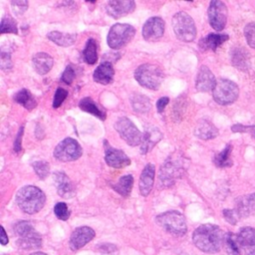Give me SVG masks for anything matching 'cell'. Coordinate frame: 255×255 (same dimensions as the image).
<instances>
[{
    "label": "cell",
    "mask_w": 255,
    "mask_h": 255,
    "mask_svg": "<svg viewBox=\"0 0 255 255\" xmlns=\"http://www.w3.org/2000/svg\"><path fill=\"white\" fill-rule=\"evenodd\" d=\"M168 102H169V99H168L167 97H161V98H159V99L157 100V102H156V109H157V112H158V113H162L163 110H164V108L167 106Z\"/></svg>",
    "instance_id": "47"
},
{
    "label": "cell",
    "mask_w": 255,
    "mask_h": 255,
    "mask_svg": "<svg viewBox=\"0 0 255 255\" xmlns=\"http://www.w3.org/2000/svg\"><path fill=\"white\" fill-rule=\"evenodd\" d=\"M97 42L95 39L90 38L87 43L86 47L83 51V58L84 61L89 65H94L98 60V53H97Z\"/></svg>",
    "instance_id": "33"
},
{
    "label": "cell",
    "mask_w": 255,
    "mask_h": 255,
    "mask_svg": "<svg viewBox=\"0 0 255 255\" xmlns=\"http://www.w3.org/2000/svg\"><path fill=\"white\" fill-rule=\"evenodd\" d=\"M68 96V91L63 89V88H58L55 92L54 95V100H53V108H59L62 103L66 100Z\"/></svg>",
    "instance_id": "41"
},
{
    "label": "cell",
    "mask_w": 255,
    "mask_h": 255,
    "mask_svg": "<svg viewBox=\"0 0 255 255\" xmlns=\"http://www.w3.org/2000/svg\"><path fill=\"white\" fill-rule=\"evenodd\" d=\"M0 241H1V244H2V245H6V244L8 243V241H9L8 236L6 235V232H5V230H4L3 227H1V237H0Z\"/></svg>",
    "instance_id": "48"
},
{
    "label": "cell",
    "mask_w": 255,
    "mask_h": 255,
    "mask_svg": "<svg viewBox=\"0 0 255 255\" xmlns=\"http://www.w3.org/2000/svg\"><path fill=\"white\" fill-rule=\"evenodd\" d=\"M14 231L18 236L17 244L19 247L23 249H37L41 247V235L29 221H19L15 224Z\"/></svg>",
    "instance_id": "5"
},
{
    "label": "cell",
    "mask_w": 255,
    "mask_h": 255,
    "mask_svg": "<svg viewBox=\"0 0 255 255\" xmlns=\"http://www.w3.org/2000/svg\"><path fill=\"white\" fill-rule=\"evenodd\" d=\"M252 126H243V125H234L231 127L233 132H250Z\"/></svg>",
    "instance_id": "46"
},
{
    "label": "cell",
    "mask_w": 255,
    "mask_h": 255,
    "mask_svg": "<svg viewBox=\"0 0 255 255\" xmlns=\"http://www.w3.org/2000/svg\"><path fill=\"white\" fill-rule=\"evenodd\" d=\"M23 133H24V127H21L17 135H16V138H15V141H14V150L16 152H19L21 149H22V146H21V142H22V136H23Z\"/></svg>",
    "instance_id": "45"
},
{
    "label": "cell",
    "mask_w": 255,
    "mask_h": 255,
    "mask_svg": "<svg viewBox=\"0 0 255 255\" xmlns=\"http://www.w3.org/2000/svg\"><path fill=\"white\" fill-rule=\"evenodd\" d=\"M184 161L182 156H178L175 153L166 158L159 171V179L162 185L170 186L181 176L185 168Z\"/></svg>",
    "instance_id": "7"
},
{
    "label": "cell",
    "mask_w": 255,
    "mask_h": 255,
    "mask_svg": "<svg viewBox=\"0 0 255 255\" xmlns=\"http://www.w3.org/2000/svg\"><path fill=\"white\" fill-rule=\"evenodd\" d=\"M213 99L219 105H230L234 103L239 95L237 84L227 79H219L212 91Z\"/></svg>",
    "instance_id": "9"
},
{
    "label": "cell",
    "mask_w": 255,
    "mask_h": 255,
    "mask_svg": "<svg viewBox=\"0 0 255 255\" xmlns=\"http://www.w3.org/2000/svg\"><path fill=\"white\" fill-rule=\"evenodd\" d=\"M155 221L166 232L174 236H182L187 231L184 216L180 212L175 210H170L158 214L155 218Z\"/></svg>",
    "instance_id": "4"
},
{
    "label": "cell",
    "mask_w": 255,
    "mask_h": 255,
    "mask_svg": "<svg viewBox=\"0 0 255 255\" xmlns=\"http://www.w3.org/2000/svg\"><path fill=\"white\" fill-rule=\"evenodd\" d=\"M53 58L47 53H37L32 58V65L40 75L47 74L53 67Z\"/></svg>",
    "instance_id": "27"
},
{
    "label": "cell",
    "mask_w": 255,
    "mask_h": 255,
    "mask_svg": "<svg viewBox=\"0 0 255 255\" xmlns=\"http://www.w3.org/2000/svg\"><path fill=\"white\" fill-rule=\"evenodd\" d=\"M224 243L226 245V250L229 255H241V251L237 242L236 234L228 232L225 234Z\"/></svg>",
    "instance_id": "35"
},
{
    "label": "cell",
    "mask_w": 255,
    "mask_h": 255,
    "mask_svg": "<svg viewBox=\"0 0 255 255\" xmlns=\"http://www.w3.org/2000/svg\"><path fill=\"white\" fill-rule=\"evenodd\" d=\"M172 29L178 40L191 42L196 37V27L193 19L183 11L177 12L172 17Z\"/></svg>",
    "instance_id": "6"
},
{
    "label": "cell",
    "mask_w": 255,
    "mask_h": 255,
    "mask_svg": "<svg viewBox=\"0 0 255 255\" xmlns=\"http://www.w3.org/2000/svg\"><path fill=\"white\" fill-rule=\"evenodd\" d=\"M105 160L109 166L115 168H124L130 163V159L123 150L112 147L107 140H105Z\"/></svg>",
    "instance_id": "14"
},
{
    "label": "cell",
    "mask_w": 255,
    "mask_h": 255,
    "mask_svg": "<svg viewBox=\"0 0 255 255\" xmlns=\"http://www.w3.org/2000/svg\"><path fill=\"white\" fill-rule=\"evenodd\" d=\"M46 201L44 192L33 185H26L20 188L16 194V203L25 213L34 214L40 211Z\"/></svg>",
    "instance_id": "2"
},
{
    "label": "cell",
    "mask_w": 255,
    "mask_h": 255,
    "mask_svg": "<svg viewBox=\"0 0 255 255\" xmlns=\"http://www.w3.org/2000/svg\"><path fill=\"white\" fill-rule=\"evenodd\" d=\"M96 233L88 226H81L76 228L70 238V247L72 250H79L84 247L88 242H90Z\"/></svg>",
    "instance_id": "17"
},
{
    "label": "cell",
    "mask_w": 255,
    "mask_h": 255,
    "mask_svg": "<svg viewBox=\"0 0 255 255\" xmlns=\"http://www.w3.org/2000/svg\"><path fill=\"white\" fill-rule=\"evenodd\" d=\"M194 133L197 137L207 140L216 137L218 135V129L211 122L202 119L197 122L194 128Z\"/></svg>",
    "instance_id": "25"
},
{
    "label": "cell",
    "mask_w": 255,
    "mask_h": 255,
    "mask_svg": "<svg viewBox=\"0 0 255 255\" xmlns=\"http://www.w3.org/2000/svg\"><path fill=\"white\" fill-rule=\"evenodd\" d=\"M241 253L244 255H255V228L243 227L236 234Z\"/></svg>",
    "instance_id": "15"
},
{
    "label": "cell",
    "mask_w": 255,
    "mask_h": 255,
    "mask_svg": "<svg viewBox=\"0 0 255 255\" xmlns=\"http://www.w3.org/2000/svg\"><path fill=\"white\" fill-rule=\"evenodd\" d=\"M135 34V29L126 23H117L111 27L107 42L110 48L114 50H119L126 46L128 43L131 41Z\"/></svg>",
    "instance_id": "8"
},
{
    "label": "cell",
    "mask_w": 255,
    "mask_h": 255,
    "mask_svg": "<svg viewBox=\"0 0 255 255\" xmlns=\"http://www.w3.org/2000/svg\"><path fill=\"white\" fill-rule=\"evenodd\" d=\"M231 62L237 69L247 71L251 64L249 53L242 47H234L231 51Z\"/></svg>",
    "instance_id": "26"
},
{
    "label": "cell",
    "mask_w": 255,
    "mask_h": 255,
    "mask_svg": "<svg viewBox=\"0 0 255 255\" xmlns=\"http://www.w3.org/2000/svg\"><path fill=\"white\" fill-rule=\"evenodd\" d=\"M115 128L128 144L135 146L141 143L142 133L128 118H120L115 124Z\"/></svg>",
    "instance_id": "10"
},
{
    "label": "cell",
    "mask_w": 255,
    "mask_h": 255,
    "mask_svg": "<svg viewBox=\"0 0 255 255\" xmlns=\"http://www.w3.org/2000/svg\"><path fill=\"white\" fill-rule=\"evenodd\" d=\"M115 75V70L111 62H103L101 63L97 69L94 71L93 79L95 82L102 84V85H108L111 82H113Z\"/></svg>",
    "instance_id": "24"
},
{
    "label": "cell",
    "mask_w": 255,
    "mask_h": 255,
    "mask_svg": "<svg viewBox=\"0 0 255 255\" xmlns=\"http://www.w3.org/2000/svg\"><path fill=\"white\" fill-rule=\"evenodd\" d=\"M75 78H76L75 70L73 69V67L71 65L67 66L65 71H64V73H63V75H62V78H61L62 82H64L67 85H70L75 80Z\"/></svg>",
    "instance_id": "42"
},
{
    "label": "cell",
    "mask_w": 255,
    "mask_h": 255,
    "mask_svg": "<svg viewBox=\"0 0 255 255\" xmlns=\"http://www.w3.org/2000/svg\"><path fill=\"white\" fill-rule=\"evenodd\" d=\"M31 255H47L46 253H43V252H34L32 253Z\"/></svg>",
    "instance_id": "50"
},
{
    "label": "cell",
    "mask_w": 255,
    "mask_h": 255,
    "mask_svg": "<svg viewBox=\"0 0 255 255\" xmlns=\"http://www.w3.org/2000/svg\"><path fill=\"white\" fill-rule=\"evenodd\" d=\"M238 218H246L255 212V193L240 196L235 201V208Z\"/></svg>",
    "instance_id": "20"
},
{
    "label": "cell",
    "mask_w": 255,
    "mask_h": 255,
    "mask_svg": "<svg viewBox=\"0 0 255 255\" xmlns=\"http://www.w3.org/2000/svg\"><path fill=\"white\" fill-rule=\"evenodd\" d=\"M244 36L248 45L255 49V22L248 23L244 27Z\"/></svg>",
    "instance_id": "38"
},
{
    "label": "cell",
    "mask_w": 255,
    "mask_h": 255,
    "mask_svg": "<svg viewBox=\"0 0 255 255\" xmlns=\"http://www.w3.org/2000/svg\"><path fill=\"white\" fill-rule=\"evenodd\" d=\"M250 133H251V135H252V137L255 139V126H252V129H251V131H250Z\"/></svg>",
    "instance_id": "49"
},
{
    "label": "cell",
    "mask_w": 255,
    "mask_h": 255,
    "mask_svg": "<svg viewBox=\"0 0 255 255\" xmlns=\"http://www.w3.org/2000/svg\"><path fill=\"white\" fill-rule=\"evenodd\" d=\"M223 216H224L225 220L228 221L232 225H235L237 223L238 219H239L236 212L234 211V209H224L223 210Z\"/></svg>",
    "instance_id": "44"
},
{
    "label": "cell",
    "mask_w": 255,
    "mask_h": 255,
    "mask_svg": "<svg viewBox=\"0 0 255 255\" xmlns=\"http://www.w3.org/2000/svg\"><path fill=\"white\" fill-rule=\"evenodd\" d=\"M79 108L84 112L98 117L102 121L106 120V113L102 111L91 98H84L83 100H81L79 103Z\"/></svg>",
    "instance_id": "30"
},
{
    "label": "cell",
    "mask_w": 255,
    "mask_h": 255,
    "mask_svg": "<svg viewBox=\"0 0 255 255\" xmlns=\"http://www.w3.org/2000/svg\"><path fill=\"white\" fill-rule=\"evenodd\" d=\"M133 185V177L131 174H127L122 176L117 183L113 184L112 187L115 191H117L119 194H121L124 197H127L130 194V191L132 189Z\"/></svg>",
    "instance_id": "29"
},
{
    "label": "cell",
    "mask_w": 255,
    "mask_h": 255,
    "mask_svg": "<svg viewBox=\"0 0 255 255\" xmlns=\"http://www.w3.org/2000/svg\"><path fill=\"white\" fill-rule=\"evenodd\" d=\"M216 79L210 69L206 66H201L196 77L195 87L199 92L213 91L216 85Z\"/></svg>",
    "instance_id": "18"
},
{
    "label": "cell",
    "mask_w": 255,
    "mask_h": 255,
    "mask_svg": "<svg viewBox=\"0 0 255 255\" xmlns=\"http://www.w3.org/2000/svg\"><path fill=\"white\" fill-rule=\"evenodd\" d=\"M32 166L40 179H45L50 172V165L45 160H37L32 163Z\"/></svg>",
    "instance_id": "37"
},
{
    "label": "cell",
    "mask_w": 255,
    "mask_h": 255,
    "mask_svg": "<svg viewBox=\"0 0 255 255\" xmlns=\"http://www.w3.org/2000/svg\"><path fill=\"white\" fill-rule=\"evenodd\" d=\"M130 103H131V107H132L133 111H135L136 113H140V114L148 112L151 107L149 99L140 94L132 95L130 98Z\"/></svg>",
    "instance_id": "32"
},
{
    "label": "cell",
    "mask_w": 255,
    "mask_h": 255,
    "mask_svg": "<svg viewBox=\"0 0 255 255\" xmlns=\"http://www.w3.org/2000/svg\"><path fill=\"white\" fill-rule=\"evenodd\" d=\"M195 246L205 253L218 252L225 239L222 229L214 224H202L198 226L192 236Z\"/></svg>",
    "instance_id": "1"
},
{
    "label": "cell",
    "mask_w": 255,
    "mask_h": 255,
    "mask_svg": "<svg viewBox=\"0 0 255 255\" xmlns=\"http://www.w3.org/2000/svg\"><path fill=\"white\" fill-rule=\"evenodd\" d=\"M54 213L57 218L61 220H67L71 214L68 205L65 202H58L54 207Z\"/></svg>",
    "instance_id": "39"
},
{
    "label": "cell",
    "mask_w": 255,
    "mask_h": 255,
    "mask_svg": "<svg viewBox=\"0 0 255 255\" xmlns=\"http://www.w3.org/2000/svg\"><path fill=\"white\" fill-rule=\"evenodd\" d=\"M47 38L59 46L69 47L76 42L77 35L70 33H62L59 31H52L47 34Z\"/></svg>",
    "instance_id": "28"
},
{
    "label": "cell",
    "mask_w": 255,
    "mask_h": 255,
    "mask_svg": "<svg viewBox=\"0 0 255 255\" xmlns=\"http://www.w3.org/2000/svg\"><path fill=\"white\" fill-rule=\"evenodd\" d=\"M14 100L20 104L21 106H23L25 109L31 111L33 110L36 106H37V102L34 99L33 95L27 90V89H22L20 90L15 96H14Z\"/></svg>",
    "instance_id": "31"
},
{
    "label": "cell",
    "mask_w": 255,
    "mask_h": 255,
    "mask_svg": "<svg viewBox=\"0 0 255 255\" xmlns=\"http://www.w3.org/2000/svg\"><path fill=\"white\" fill-rule=\"evenodd\" d=\"M0 31H1L2 34H5V33L17 34L18 33V28H17L16 21L10 16H4L1 20Z\"/></svg>",
    "instance_id": "36"
},
{
    "label": "cell",
    "mask_w": 255,
    "mask_h": 255,
    "mask_svg": "<svg viewBox=\"0 0 255 255\" xmlns=\"http://www.w3.org/2000/svg\"><path fill=\"white\" fill-rule=\"evenodd\" d=\"M162 138L161 131L156 127H148L142 133L140 143V153H147Z\"/></svg>",
    "instance_id": "21"
},
{
    "label": "cell",
    "mask_w": 255,
    "mask_h": 255,
    "mask_svg": "<svg viewBox=\"0 0 255 255\" xmlns=\"http://www.w3.org/2000/svg\"><path fill=\"white\" fill-rule=\"evenodd\" d=\"M154 173H155V166L152 163H147L140 174L139 177V191L140 194L143 196H146L149 194L151 191L152 185H153V180H154Z\"/></svg>",
    "instance_id": "22"
},
{
    "label": "cell",
    "mask_w": 255,
    "mask_h": 255,
    "mask_svg": "<svg viewBox=\"0 0 255 255\" xmlns=\"http://www.w3.org/2000/svg\"><path fill=\"white\" fill-rule=\"evenodd\" d=\"M11 8L16 16H21L24 14L28 8V1L26 0H16L11 2Z\"/></svg>",
    "instance_id": "40"
},
{
    "label": "cell",
    "mask_w": 255,
    "mask_h": 255,
    "mask_svg": "<svg viewBox=\"0 0 255 255\" xmlns=\"http://www.w3.org/2000/svg\"><path fill=\"white\" fill-rule=\"evenodd\" d=\"M229 39V36L226 34H217L210 33L207 36L200 39L198 42V47L201 51H216L219 46Z\"/></svg>",
    "instance_id": "23"
},
{
    "label": "cell",
    "mask_w": 255,
    "mask_h": 255,
    "mask_svg": "<svg viewBox=\"0 0 255 255\" xmlns=\"http://www.w3.org/2000/svg\"><path fill=\"white\" fill-rule=\"evenodd\" d=\"M232 150V145L227 144L224 149L214 156V163L218 167H229L232 165V160L230 159V154Z\"/></svg>",
    "instance_id": "34"
},
{
    "label": "cell",
    "mask_w": 255,
    "mask_h": 255,
    "mask_svg": "<svg viewBox=\"0 0 255 255\" xmlns=\"http://www.w3.org/2000/svg\"><path fill=\"white\" fill-rule=\"evenodd\" d=\"M0 67L3 71H8L12 68V62L10 54L8 52L2 51L0 54Z\"/></svg>",
    "instance_id": "43"
},
{
    "label": "cell",
    "mask_w": 255,
    "mask_h": 255,
    "mask_svg": "<svg viewBox=\"0 0 255 255\" xmlns=\"http://www.w3.org/2000/svg\"><path fill=\"white\" fill-rule=\"evenodd\" d=\"M83 153L80 143L72 138L67 137L60 141L54 149V156L60 161H73L78 159Z\"/></svg>",
    "instance_id": "11"
},
{
    "label": "cell",
    "mask_w": 255,
    "mask_h": 255,
    "mask_svg": "<svg viewBox=\"0 0 255 255\" xmlns=\"http://www.w3.org/2000/svg\"><path fill=\"white\" fill-rule=\"evenodd\" d=\"M55 185L58 193L63 198H71L75 195V186L68 175L62 171H57L53 174Z\"/></svg>",
    "instance_id": "19"
},
{
    "label": "cell",
    "mask_w": 255,
    "mask_h": 255,
    "mask_svg": "<svg viewBox=\"0 0 255 255\" xmlns=\"http://www.w3.org/2000/svg\"><path fill=\"white\" fill-rule=\"evenodd\" d=\"M208 21L210 26L216 30L221 31L224 29L227 22V7L226 5L219 0H213L209 4V8L207 11Z\"/></svg>",
    "instance_id": "12"
},
{
    "label": "cell",
    "mask_w": 255,
    "mask_h": 255,
    "mask_svg": "<svg viewBox=\"0 0 255 255\" xmlns=\"http://www.w3.org/2000/svg\"><path fill=\"white\" fill-rule=\"evenodd\" d=\"M107 13L113 18H120L133 12L135 2L132 0H111L106 6Z\"/></svg>",
    "instance_id": "16"
},
{
    "label": "cell",
    "mask_w": 255,
    "mask_h": 255,
    "mask_svg": "<svg viewBox=\"0 0 255 255\" xmlns=\"http://www.w3.org/2000/svg\"><path fill=\"white\" fill-rule=\"evenodd\" d=\"M164 33V21L160 17H150L142 27V37L147 42L159 40Z\"/></svg>",
    "instance_id": "13"
},
{
    "label": "cell",
    "mask_w": 255,
    "mask_h": 255,
    "mask_svg": "<svg viewBox=\"0 0 255 255\" xmlns=\"http://www.w3.org/2000/svg\"><path fill=\"white\" fill-rule=\"evenodd\" d=\"M163 72L152 64H142L134 71L136 82L149 90H157L163 81Z\"/></svg>",
    "instance_id": "3"
}]
</instances>
